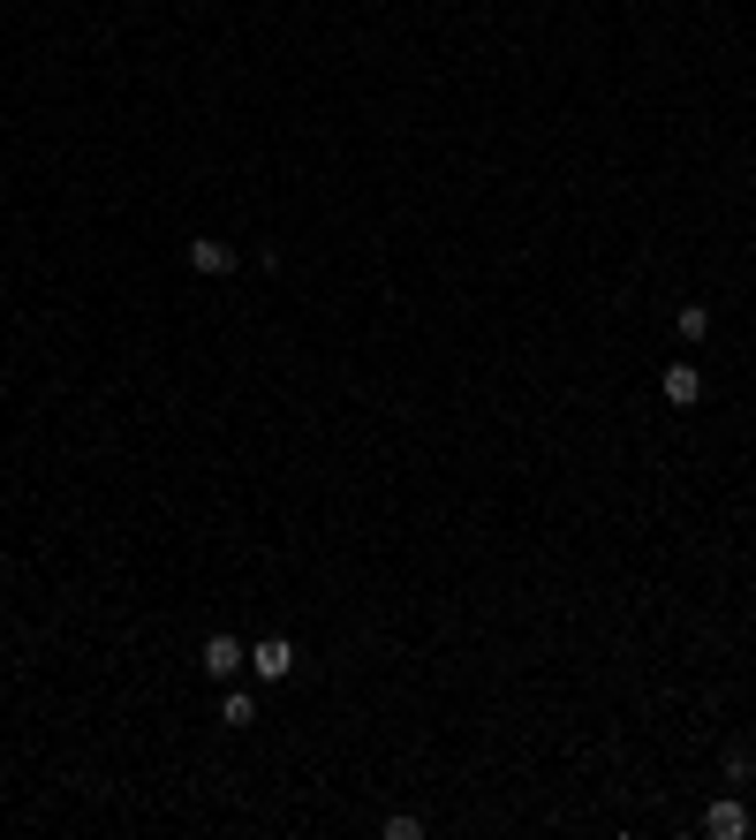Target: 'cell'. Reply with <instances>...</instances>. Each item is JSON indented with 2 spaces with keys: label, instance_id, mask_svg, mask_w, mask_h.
<instances>
[{
  "label": "cell",
  "instance_id": "cell-1",
  "mask_svg": "<svg viewBox=\"0 0 756 840\" xmlns=\"http://www.w3.org/2000/svg\"><path fill=\"white\" fill-rule=\"evenodd\" d=\"M250 667V644L243 637H205V681H235Z\"/></svg>",
  "mask_w": 756,
  "mask_h": 840
},
{
  "label": "cell",
  "instance_id": "cell-2",
  "mask_svg": "<svg viewBox=\"0 0 756 840\" xmlns=\"http://www.w3.org/2000/svg\"><path fill=\"white\" fill-rule=\"evenodd\" d=\"M250 674H258V681H288V674H296V644H288V637L250 644Z\"/></svg>",
  "mask_w": 756,
  "mask_h": 840
},
{
  "label": "cell",
  "instance_id": "cell-3",
  "mask_svg": "<svg viewBox=\"0 0 756 840\" xmlns=\"http://www.w3.org/2000/svg\"><path fill=\"white\" fill-rule=\"evenodd\" d=\"M658 394H666L673 409H696V402H704V371H696V363H666V371H658Z\"/></svg>",
  "mask_w": 756,
  "mask_h": 840
},
{
  "label": "cell",
  "instance_id": "cell-4",
  "mask_svg": "<svg viewBox=\"0 0 756 840\" xmlns=\"http://www.w3.org/2000/svg\"><path fill=\"white\" fill-rule=\"evenodd\" d=\"M704 833L711 840H742L749 833V803H742V795H719V803L704 811Z\"/></svg>",
  "mask_w": 756,
  "mask_h": 840
},
{
  "label": "cell",
  "instance_id": "cell-5",
  "mask_svg": "<svg viewBox=\"0 0 756 840\" xmlns=\"http://www.w3.org/2000/svg\"><path fill=\"white\" fill-rule=\"evenodd\" d=\"M182 258H189V273H212V281L243 265V258H235V243H212V235H197V243H189Z\"/></svg>",
  "mask_w": 756,
  "mask_h": 840
},
{
  "label": "cell",
  "instance_id": "cell-6",
  "mask_svg": "<svg viewBox=\"0 0 756 840\" xmlns=\"http://www.w3.org/2000/svg\"><path fill=\"white\" fill-rule=\"evenodd\" d=\"M673 326H681V341H704V334H711V304H681Z\"/></svg>",
  "mask_w": 756,
  "mask_h": 840
},
{
  "label": "cell",
  "instance_id": "cell-7",
  "mask_svg": "<svg viewBox=\"0 0 756 840\" xmlns=\"http://www.w3.org/2000/svg\"><path fill=\"white\" fill-rule=\"evenodd\" d=\"M220 719H227V727H250V719H258V696H243V689H227V704H220Z\"/></svg>",
  "mask_w": 756,
  "mask_h": 840
},
{
  "label": "cell",
  "instance_id": "cell-8",
  "mask_svg": "<svg viewBox=\"0 0 756 840\" xmlns=\"http://www.w3.org/2000/svg\"><path fill=\"white\" fill-rule=\"evenodd\" d=\"M727 780H734V788H749V780H756V757H749V750H727Z\"/></svg>",
  "mask_w": 756,
  "mask_h": 840
},
{
  "label": "cell",
  "instance_id": "cell-9",
  "mask_svg": "<svg viewBox=\"0 0 756 840\" xmlns=\"http://www.w3.org/2000/svg\"><path fill=\"white\" fill-rule=\"evenodd\" d=\"M379 833H386V840H417V833H424V818H386Z\"/></svg>",
  "mask_w": 756,
  "mask_h": 840
}]
</instances>
